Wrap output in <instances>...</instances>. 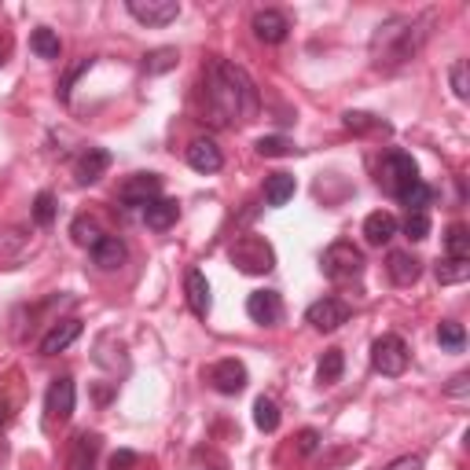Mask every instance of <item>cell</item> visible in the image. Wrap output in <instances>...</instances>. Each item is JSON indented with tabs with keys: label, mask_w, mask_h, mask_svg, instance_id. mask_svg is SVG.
I'll return each instance as SVG.
<instances>
[{
	"label": "cell",
	"mask_w": 470,
	"mask_h": 470,
	"mask_svg": "<svg viewBox=\"0 0 470 470\" xmlns=\"http://www.w3.org/2000/svg\"><path fill=\"white\" fill-rule=\"evenodd\" d=\"M206 103H210V122L243 126L257 114V89L239 66L217 56L206 63Z\"/></svg>",
	"instance_id": "cell-1"
},
{
	"label": "cell",
	"mask_w": 470,
	"mask_h": 470,
	"mask_svg": "<svg viewBox=\"0 0 470 470\" xmlns=\"http://www.w3.org/2000/svg\"><path fill=\"white\" fill-rule=\"evenodd\" d=\"M430 22H434V15H394V19H386L371 37V63L379 70H394V66L415 59V52L426 45V37H430Z\"/></svg>",
	"instance_id": "cell-2"
},
{
	"label": "cell",
	"mask_w": 470,
	"mask_h": 470,
	"mask_svg": "<svg viewBox=\"0 0 470 470\" xmlns=\"http://www.w3.org/2000/svg\"><path fill=\"white\" fill-rule=\"evenodd\" d=\"M228 257L243 276H268V272L276 268V250H272V243L261 239V235H243V239H235Z\"/></svg>",
	"instance_id": "cell-3"
},
{
	"label": "cell",
	"mask_w": 470,
	"mask_h": 470,
	"mask_svg": "<svg viewBox=\"0 0 470 470\" xmlns=\"http://www.w3.org/2000/svg\"><path fill=\"white\" fill-rule=\"evenodd\" d=\"M320 268L331 283H352V280H361V272H364V254H361V247L342 239V243H331L324 250Z\"/></svg>",
	"instance_id": "cell-4"
},
{
	"label": "cell",
	"mask_w": 470,
	"mask_h": 470,
	"mask_svg": "<svg viewBox=\"0 0 470 470\" xmlns=\"http://www.w3.org/2000/svg\"><path fill=\"white\" fill-rule=\"evenodd\" d=\"M415 180H419V166H415L412 154H405V151H389L386 159L379 162V187L386 195H394V199H401Z\"/></svg>",
	"instance_id": "cell-5"
},
{
	"label": "cell",
	"mask_w": 470,
	"mask_h": 470,
	"mask_svg": "<svg viewBox=\"0 0 470 470\" xmlns=\"http://www.w3.org/2000/svg\"><path fill=\"white\" fill-rule=\"evenodd\" d=\"M371 368L386 379H397L408 371V345L401 335H382L371 345Z\"/></svg>",
	"instance_id": "cell-6"
},
{
	"label": "cell",
	"mask_w": 470,
	"mask_h": 470,
	"mask_svg": "<svg viewBox=\"0 0 470 470\" xmlns=\"http://www.w3.org/2000/svg\"><path fill=\"white\" fill-rule=\"evenodd\" d=\"M154 199H162V177H154V173H136L118 187V203L126 210H144Z\"/></svg>",
	"instance_id": "cell-7"
},
{
	"label": "cell",
	"mask_w": 470,
	"mask_h": 470,
	"mask_svg": "<svg viewBox=\"0 0 470 470\" xmlns=\"http://www.w3.org/2000/svg\"><path fill=\"white\" fill-rule=\"evenodd\" d=\"M206 382L217 389L221 397H239L243 389H247V368H243V361L224 357V361H217V364L206 371Z\"/></svg>",
	"instance_id": "cell-8"
},
{
	"label": "cell",
	"mask_w": 470,
	"mask_h": 470,
	"mask_svg": "<svg viewBox=\"0 0 470 470\" xmlns=\"http://www.w3.org/2000/svg\"><path fill=\"white\" fill-rule=\"evenodd\" d=\"M305 324H312L317 331L331 335V331H338L342 324H349V305H345L342 298H320V301H312V305L305 309Z\"/></svg>",
	"instance_id": "cell-9"
},
{
	"label": "cell",
	"mask_w": 470,
	"mask_h": 470,
	"mask_svg": "<svg viewBox=\"0 0 470 470\" xmlns=\"http://www.w3.org/2000/svg\"><path fill=\"white\" fill-rule=\"evenodd\" d=\"M126 12H129L136 22H144V26H154V30H159V26L177 22L180 4H177V0H129Z\"/></svg>",
	"instance_id": "cell-10"
},
{
	"label": "cell",
	"mask_w": 470,
	"mask_h": 470,
	"mask_svg": "<svg viewBox=\"0 0 470 470\" xmlns=\"http://www.w3.org/2000/svg\"><path fill=\"white\" fill-rule=\"evenodd\" d=\"M247 317H250L254 324H261V327H276V324L283 320V301H280V294H276V291H254V294L247 298Z\"/></svg>",
	"instance_id": "cell-11"
},
{
	"label": "cell",
	"mask_w": 470,
	"mask_h": 470,
	"mask_svg": "<svg viewBox=\"0 0 470 470\" xmlns=\"http://www.w3.org/2000/svg\"><path fill=\"white\" fill-rule=\"evenodd\" d=\"M250 30H254L257 41H265V45H283V41H287V33H291V22H287V15H283V12H276V8H265V12H257V15H254Z\"/></svg>",
	"instance_id": "cell-12"
},
{
	"label": "cell",
	"mask_w": 470,
	"mask_h": 470,
	"mask_svg": "<svg viewBox=\"0 0 470 470\" xmlns=\"http://www.w3.org/2000/svg\"><path fill=\"white\" fill-rule=\"evenodd\" d=\"M74 401H77V389H74V379H56L48 386V394H45V412L48 419L56 422H66L74 415Z\"/></svg>",
	"instance_id": "cell-13"
},
{
	"label": "cell",
	"mask_w": 470,
	"mask_h": 470,
	"mask_svg": "<svg viewBox=\"0 0 470 470\" xmlns=\"http://www.w3.org/2000/svg\"><path fill=\"white\" fill-rule=\"evenodd\" d=\"M103 441L100 434H89V430H82L74 441H70V456H66V470H92L96 466V456H100Z\"/></svg>",
	"instance_id": "cell-14"
},
{
	"label": "cell",
	"mask_w": 470,
	"mask_h": 470,
	"mask_svg": "<svg viewBox=\"0 0 470 470\" xmlns=\"http://www.w3.org/2000/svg\"><path fill=\"white\" fill-rule=\"evenodd\" d=\"M187 166H191L195 173H217V170L224 166V154H221V147H217L213 140L199 136V140L187 144Z\"/></svg>",
	"instance_id": "cell-15"
},
{
	"label": "cell",
	"mask_w": 470,
	"mask_h": 470,
	"mask_svg": "<svg viewBox=\"0 0 470 470\" xmlns=\"http://www.w3.org/2000/svg\"><path fill=\"white\" fill-rule=\"evenodd\" d=\"M77 338H82V320H56L48 327V335L41 338V357H56V352H63L66 345H74Z\"/></svg>",
	"instance_id": "cell-16"
},
{
	"label": "cell",
	"mask_w": 470,
	"mask_h": 470,
	"mask_svg": "<svg viewBox=\"0 0 470 470\" xmlns=\"http://www.w3.org/2000/svg\"><path fill=\"white\" fill-rule=\"evenodd\" d=\"M386 272H389V280H394L397 287H412L422 276V261L412 250H394L386 257Z\"/></svg>",
	"instance_id": "cell-17"
},
{
	"label": "cell",
	"mask_w": 470,
	"mask_h": 470,
	"mask_svg": "<svg viewBox=\"0 0 470 470\" xmlns=\"http://www.w3.org/2000/svg\"><path fill=\"white\" fill-rule=\"evenodd\" d=\"M110 170V151H103V147H89L82 159L74 162V177H77V184H96L103 173Z\"/></svg>",
	"instance_id": "cell-18"
},
{
	"label": "cell",
	"mask_w": 470,
	"mask_h": 470,
	"mask_svg": "<svg viewBox=\"0 0 470 470\" xmlns=\"http://www.w3.org/2000/svg\"><path fill=\"white\" fill-rule=\"evenodd\" d=\"M92 254V261H96V268H103V272H114V268H122L126 265V257H129V247L118 239V235H103V239L89 250Z\"/></svg>",
	"instance_id": "cell-19"
},
{
	"label": "cell",
	"mask_w": 470,
	"mask_h": 470,
	"mask_svg": "<svg viewBox=\"0 0 470 470\" xmlns=\"http://www.w3.org/2000/svg\"><path fill=\"white\" fill-rule=\"evenodd\" d=\"M397 231H401L397 217L386 213V210H375V213H368V221H364V239H368V247H386Z\"/></svg>",
	"instance_id": "cell-20"
},
{
	"label": "cell",
	"mask_w": 470,
	"mask_h": 470,
	"mask_svg": "<svg viewBox=\"0 0 470 470\" xmlns=\"http://www.w3.org/2000/svg\"><path fill=\"white\" fill-rule=\"evenodd\" d=\"M184 291H187V305H191V312L195 317H210V280L203 276L199 268H191L187 272V280H184Z\"/></svg>",
	"instance_id": "cell-21"
},
{
	"label": "cell",
	"mask_w": 470,
	"mask_h": 470,
	"mask_svg": "<svg viewBox=\"0 0 470 470\" xmlns=\"http://www.w3.org/2000/svg\"><path fill=\"white\" fill-rule=\"evenodd\" d=\"M177 217H180V203H177V199H154L151 206H144V224H147L151 231L173 228Z\"/></svg>",
	"instance_id": "cell-22"
},
{
	"label": "cell",
	"mask_w": 470,
	"mask_h": 470,
	"mask_svg": "<svg viewBox=\"0 0 470 470\" xmlns=\"http://www.w3.org/2000/svg\"><path fill=\"white\" fill-rule=\"evenodd\" d=\"M294 191H298V180H294L291 173H272V177L265 180V203H268L272 210H280V206H287V203L294 199Z\"/></svg>",
	"instance_id": "cell-23"
},
{
	"label": "cell",
	"mask_w": 470,
	"mask_h": 470,
	"mask_svg": "<svg viewBox=\"0 0 470 470\" xmlns=\"http://www.w3.org/2000/svg\"><path fill=\"white\" fill-rule=\"evenodd\" d=\"M342 126L349 133H389V126L382 122L379 114H368V110H345L342 114Z\"/></svg>",
	"instance_id": "cell-24"
},
{
	"label": "cell",
	"mask_w": 470,
	"mask_h": 470,
	"mask_svg": "<svg viewBox=\"0 0 470 470\" xmlns=\"http://www.w3.org/2000/svg\"><path fill=\"white\" fill-rule=\"evenodd\" d=\"M445 250H448V257L452 261H470V228L466 224H448V231H445Z\"/></svg>",
	"instance_id": "cell-25"
},
{
	"label": "cell",
	"mask_w": 470,
	"mask_h": 470,
	"mask_svg": "<svg viewBox=\"0 0 470 470\" xmlns=\"http://www.w3.org/2000/svg\"><path fill=\"white\" fill-rule=\"evenodd\" d=\"M70 235H74V243L77 247H85V250H92L100 239H103V235L107 231H100V224H96V217H74V224H70Z\"/></svg>",
	"instance_id": "cell-26"
},
{
	"label": "cell",
	"mask_w": 470,
	"mask_h": 470,
	"mask_svg": "<svg viewBox=\"0 0 470 470\" xmlns=\"http://www.w3.org/2000/svg\"><path fill=\"white\" fill-rule=\"evenodd\" d=\"M342 371H345L342 349H327L324 357H320V364H317V382H320V386H335V382L342 379Z\"/></svg>",
	"instance_id": "cell-27"
},
{
	"label": "cell",
	"mask_w": 470,
	"mask_h": 470,
	"mask_svg": "<svg viewBox=\"0 0 470 470\" xmlns=\"http://www.w3.org/2000/svg\"><path fill=\"white\" fill-rule=\"evenodd\" d=\"M30 48H33V56H37V59H59V56H63L59 37H56L48 26L33 30V37H30Z\"/></svg>",
	"instance_id": "cell-28"
},
{
	"label": "cell",
	"mask_w": 470,
	"mask_h": 470,
	"mask_svg": "<svg viewBox=\"0 0 470 470\" xmlns=\"http://www.w3.org/2000/svg\"><path fill=\"white\" fill-rule=\"evenodd\" d=\"M254 426L261 430V434H276V430H280V408H276V401H268V397L254 401Z\"/></svg>",
	"instance_id": "cell-29"
},
{
	"label": "cell",
	"mask_w": 470,
	"mask_h": 470,
	"mask_svg": "<svg viewBox=\"0 0 470 470\" xmlns=\"http://www.w3.org/2000/svg\"><path fill=\"white\" fill-rule=\"evenodd\" d=\"M434 276H438L441 287H448V283H463V280L470 276V261H452V257H445V261L434 265Z\"/></svg>",
	"instance_id": "cell-30"
},
{
	"label": "cell",
	"mask_w": 470,
	"mask_h": 470,
	"mask_svg": "<svg viewBox=\"0 0 470 470\" xmlns=\"http://www.w3.org/2000/svg\"><path fill=\"white\" fill-rule=\"evenodd\" d=\"M430 199H434V187H430V184H422V180H415V184H412V187L401 195V203L408 206V213H426Z\"/></svg>",
	"instance_id": "cell-31"
},
{
	"label": "cell",
	"mask_w": 470,
	"mask_h": 470,
	"mask_svg": "<svg viewBox=\"0 0 470 470\" xmlns=\"http://www.w3.org/2000/svg\"><path fill=\"white\" fill-rule=\"evenodd\" d=\"M438 342H441L448 352H463V345H466V331H463V324H456V320H441V324H438Z\"/></svg>",
	"instance_id": "cell-32"
},
{
	"label": "cell",
	"mask_w": 470,
	"mask_h": 470,
	"mask_svg": "<svg viewBox=\"0 0 470 470\" xmlns=\"http://www.w3.org/2000/svg\"><path fill=\"white\" fill-rule=\"evenodd\" d=\"M177 48H154V52H147L144 56V70L147 74H166V70H173L177 66Z\"/></svg>",
	"instance_id": "cell-33"
},
{
	"label": "cell",
	"mask_w": 470,
	"mask_h": 470,
	"mask_svg": "<svg viewBox=\"0 0 470 470\" xmlns=\"http://www.w3.org/2000/svg\"><path fill=\"white\" fill-rule=\"evenodd\" d=\"M257 154H261V159H283V154H294V144L287 136H261L257 140Z\"/></svg>",
	"instance_id": "cell-34"
},
{
	"label": "cell",
	"mask_w": 470,
	"mask_h": 470,
	"mask_svg": "<svg viewBox=\"0 0 470 470\" xmlns=\"http://www.w3.org/2000/svg\"><path fill=\"white\" fill-rule=\"evenodd\" d=\"M448 82H452L456 100H466V96H470V66H466V59H456V63H452Z\"/></svg>",
	"instance_id": "cell-35"
},
{
	"label": "cell",
	"mask_w": 470,
	"mask_h": 470,
	"mask_svg": "<svg viewBox=\"0 0 470 470\" xmlns=\"http://www.w3.org/2000/svg\"><path fill=\"white\" fill-rule=\"evenodd\" d=\"M33 221L41 224V228H48L52 221H56V195L52 191H41L33 199Z\"/></svg>",
	"instance_id": "cell-36"
},
{
	"label": "cell",
	"mask_w": 470,
	"mask_h": 470,
	"mask_svg": "<svg viewBox=\"0 0 470 470\" xmlns=\"http://www.w3.org/2000/svg\"><path fill=\"white\" fill-rule=\"evenodd\" d=\"M401 231L408 235L412 243H422L426 235H430V217H426V213H408L405 224H401Z\"/></svg>",
	"instance_id": "cell-37"
},
{
	"label": "cell",
	"mask_w": 470,
	"mask_h": 470,
	"mask_svg": "<svg viewBox=\"0 0 470 470\" xmlns=\"http://www.w3.org/2000/svg\"><path fill=\"white\" fill-rule=\"evenodd\" d=\"M92 63H96V59H82V63H74V66H70V70H66V77H63V82H59V89H56V92H59V100H63V103H66V100H70V85H74V82H77V74H85V70H89V66H92Z\"/></svg>",
	"instance_id": "cell-38"
},
{
	"label": "cell",
	"mask_w": 470,
	"mask_h": 470,
	"mask_svg": "<svg viewBox=\"0 0 470 470\" xmlns=\"http://www.w3.org/2000/svg\"><path fill=\"white\" fill-rule=\"evenodd\" d=\"M317 448H320V434H317V430H301V434H298V452L312 456Z\"/></svg>",
	"instance_id": "cell-39"
},
{
	"label": "cell",
	"mask_w": 470,
	"mask_h": 470,
	"mask_svg": "<svg viewBox=\"0 0 470 470\" xmlns=\"http://www.w3.org/2000/svg\"><path fill=\"white\" fill-rule=\"evenodd\" d=\"M136 463H140V456L129 452V448H122V452H114V456H110V470H133Z\"/></svg>",
	"instance_id": "cell-40"
},
{
	"label": "cell",
	"mask_w": 470,
	"mask_h": 470,
	"mask_svg": "<svg viewBox=\"0 0 470 470\" xmlns=\"http://www.w3.org/2000/svg\"><path fill=\"white\" fill-rule=\"evenodd\" d=\"M466 389H470V375L459 371V375L448 382V397H466Z\"/></svg>",
	"instance_id": "cell-41"
},
{
	"label": "cell",
	"mask_w": 470,
	"mask_h": 470,
	"mask_svg": "<svg viewBox=\"0 0 470 470\" xmlns=\"http://www.w3.org/2000/svg\"><path fill=\"white\" fill-rule=\"evenodd\" d=\"M386 470H422V456H401V459H394Z\"/></svg>",
	"instance_id": "cell-42"
},
{
	"label": "cell",
	"mask_w": 470,
	"mask_h": 470,
	"mask_svg": "<svg viewBox=\"0 0 470 470\" xmlns=\"http://www.w3.org/2000/svg\"><path fill=\"white\" fill-rule=\"evenodd\" d=\"M8 422H12V397L0 394V426H8Z\"/></svg>",
	"instance_id": "cell-43"
},
{
	"label": "cell",
	"mask_w": 470,
	"mask_h": 470,
	"mask_svg": "<svg viewBox=\"0 0 470 470\" xmlns=\"http://www.w3.org/2000/svg\"><path fill=\"white\" fill-rule=\"evenodd\" d=\"M8 63V37H0V66Z\"/></svg>",
	"instance_id": "cell-44"
}]
</instances>
